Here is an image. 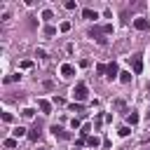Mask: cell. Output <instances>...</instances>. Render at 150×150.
<instances>
[{
	"instance_id": "6da1fadb",
	"label": "cell",
	"mask_w": 150,
	"mask_h": 150,
	"mask_svg": "<svg viewBox=\"0 0 150 150\" xmlns=\"http://www.w3.org/2000/svg\"><path fill=\"white\" fill-rule=\"evenodd\" d=\"M108 33H112V26L110 23H105V26H94V28H89V35L98 42V45H105V35Z\"/></svg>"
},
{
	"instance_id": "7a4b0ae2",
	"label": "cell",
	"mask_w": 150,
	"mask_h": 150,
	"mask_svg": "<svg viewBox=\"0 0 150 150\" xmlns=\"http://www.w3.org/2000/svg\"><path fill=\"white\" fill-rule=\"evenodd\" d=\"M87 94H89V89H87L84 82H77V84L73 87V98H75L77 103H82V101L87 98Z\"/></svg>"
},
{
	"instance_id": "3957f363",
	"label": "cell",
	"mask_w": 150,
	"mask_h": 150,
	"mask_svg": "<svg viewBox=\"0 0 150 150\" xmlns=\"http://www.w3.org/2000/svg\"><path fill=\"white\" fill-rule=\"evenodd\" d=\"M129 61H131V68H134V73H136V75H138V73H143V56H141V54H134Z\"/></svg>"
},
{
	"instance_id": "277c9868",
	"label": "cell",
	"mask_w": 150,
	"mask_h": 150,
	"mask_svg": "<svg viewBox=\"0 0 150 150\" xmlns=\"http://www.w3.org/2000/svg\"><path fill=\"white\" fill-rule=\"evenodd\" d=\"M117 75H120V68H117V63H115V61H112V63H108V70H105V77H108V80H115Z\"/></svg>"
},
{
	"instance_id": "5b68a950",
	"label": "cell",
	"mask_w": 150,
	"mask_h": 150,
	"mask_svg": "<svg viewBox=\"0 0 150 150\" xmlns=\"http://www.w3.org/2000/svg\"><path fill=\"white\" fill-rule=\"evenodd\" d=\"M134 28H136V30H148V28H150V21H148V19H136V21H134Z\"/></svg>"
},
{
	"instance_id": "8992f818",
	"label": "cell",
	"mask_w": 150,
	"mask_h": 150,
	"mask_svg": "<svg viewBox=\"0 0 150 150\" xmlns=\"http://www.w3.org/2000/svg\"><path fill=\"white\" fill-rule=\"evenodd\" d=\"M61 75H63V77H73V75H75V68H73L70 63H63V66H61Z\"/></svg>"
},
{
	"instance_id": "52a82bcc",
	"label": "cell",
	"mask_w": 150,
	"mask_h": 150,
	"mask_svg": "<svg viewBox=\"0 0 150 150\" xmlns=\"http://www.w3.org/2000/svg\"><path fill=\"white\" fill-rule=\"evenodd\" d=\"M38 108H40L45 115H49V112H52V103H49V101H45V98H40V101H38Z\"/></svg>"
},
{
	"instance_id": "ba28073f",
	"label": "cell",
	"mask_w": 150,
	"mask_h": 150,
	"mask_svg": "<svg viewBox=\"0 0 150 150\" xmlns=\"http://www.w3.org/2000/svg\"><path fill=\"white\" fill-rule=\"evenodd\" d=\"M52 134H54V138H68V134H66L59 124H54V127H52Z\"/></svg>"
},
{
	"instance_id": "9c48e42d",
	"label": "cell",
	"mask_w": 150,
	"mask_h": 150,
	"mask_svg": "<svg viewBox=\"0 0 150 150\" xmlns=\"http://www.w3.org/2000/svg\"><path fill=\"white\" fill-rule=\"evenodd\" d=\"M82 16H84V19H89V21H94V19H98V14H96L94 9H84V12H82Z\"/></svg>"
},
{
	"instance_id": "30bf717a",
	"label": "cell",
	"mask_w": 150,
	"mask_h": 150,
	"mask_svg": "<svg viewBox=\"0 0 150 150\" xmlns=\"http://www.w3.org/2000/svg\"><path fill=\"white\" fill-rule=\"evenodd\" d=\"M28 138H30V141H38V138H40V127H38V124H35V127L30 129V134H28Z\"/></svg>"
},
{
	"instance_id": "8fae6325",
	"label": "cell",
	"mask_w": 150,
	"mask_h": 150,
	"mask_svg": "<svg viewBox=\"0 0 150 150\" xmlns=\"http://www.w3.org/2000/svg\"><path fill=\"white\" fill-rule=\"evenodd\" d=\"M98 143H101V138H98V136H87V145H89V148H96Z\"/></svg>"
},
{
	"instance_id": "7c38bea8",
	"label": "cell",
	"mask_w": 150,
	"mask_h": 150,
	"mask_svg": "<svg viewBox=\"0 0 150 150\" xmlns=\"http://www.w3.org/2000/svg\"><path fill=\"white\" fill-rule=\"evenodd\" d=\"M12 134H14V138H21V136H26V129H23V127H14Z\"/></svg>"
},
{
	"instance_id": "4fadbf2b",
	"label": "cell",
	"mask_w": 150,
	"mask_h": 150,
	"mask_svg": "<svg viewBox=\"0 0 150 150\" xmlns=\"http://www.w3.org/2000/svg\"><path fill=\"white\" fill-rule=\"evenodd\" d=\"M127 122H129V127H134V124H138V115H136V112H131V115L127 117Z\"/></svg>"
},
{
	"instance_id": "5bb4252c",
	"label": "cell",
	"mask_w": 150,
	"mask_h": 150,
	"mask_svg": "<svg viewBox=\"0 0 150 150\" xmlns=\"http://www.w3.org/2000/svg\"><path fill=\"white\" fill-rule=\"evenodd\" d=\"M120 80H122V82H129V80H131V73H129V70L120 73Z\"/></svg>"
},
{
	"instance_id": "9a60e30c",
	"label": "cell",
	"mask_w": 150,
	"mask_h": 150,
	"mask_svg": "<svg viewBox=\"0 0 150 150\" xmlns=\"http://www.w3.org/2000/svg\"><path fill=\"white\" fill-rule=\"evenodd\" d=\"M89 131H91V124H82V129H80V134H82V138H84V136H87Z\"/></svg>"
},
{
	"instance_id": "2e32d148",
	"label": "cell",
	"mask_w": 150,
	"mask_h": 150,
	"mask_svg": "<svg viewBox=\"0 0 150 150\" xmlns=\"http://www.w3.org/2000/svg\"><path fill=\"white\" fill-rule=\"evenodd\" d=\"M131 134V127L127 124V127H120V136H129Z\"/></svg>"
},
{
	"instance_id": "e0dca14e",
	"label": "cell",
	"mask_w": 150,
	"mask_h": 150,
	"mask_svg": "<svg viewBox=\"0 0 150 150\" xmlns=\"http://www.w3.org/2000/svg\"><path fill=\"white\" fill-rule=\"evenodd\" d=\"M70 127H73V129H82V124H80V120H77V117H73V120H70Z\"/></svg>"
},
{
	"instance_id": "ac0fdd59",
	"label": "cell",
	"mask_w": 150,
	"mask_h": 150,
	"mask_svg": "<svg viewBox=\"0 0 150 150\" xmlns=\"http://www.w3.org/2000/svg\"><path fill=\"white\" fill-rule=\"evenodd\" d=\"M5 148H16V138H7L5 141Z\"/></svg>"
},
{
	"instance_id": "d6986e66",
	"label": "cell",
	"mask_w": 150,
	"mask_h": 150,
	"mask_svg": "<svg viewBox=\"0 0 150 150\" xmlns=\"http://www.w3.org/2000/svg\"><path fill=\"white\" fill-rule=\"evenodd\" d=\"M42 19H47V21H49V19H54V14H52V9H45V12H42Z\"/></svg>"
},
{
	"instance_id": "ffe728a7",
	"label": "cell",
	"mask_w": 150,
	"mask_h": 150,
	"mask_svg": "<svg viewBox=\"0 0 150 150\" xmlns=\"http://www.w3.org/2000/svg\"><path fill=\"white\" fill-rule=\"evenodd\" d=\"M105 70H108V66H103V63H98V66H96V73H98V75H103Z\"/></svg>"
},
{
	"instance_id": "44dd1931",
	"label": "cell",
	"mask_w": 150,
	"mask_h": 150,
	"mask_svg": "<svg viewBox=\"0 0 150 150\" xmlns=\"http://www.w3.org/2000/svg\"><path fill=\"white\" fill-rule=\"evenodd\" d=\"M70 110H73V112H82V103H73Z\"/></svg>"
},
{
	"instance_id": "7402d4cb",
	"label": "cell",
	"mask_w": 150,
	"mask_h": 150,
	"mask_svg": "<svg viewBox=\"0 0 150 150\" xmlns=\"http://www.w3.org/2000/svg\"><path fill=\"white\" fill-rule=\"evenodd\" d=\"M54 33H56L54 26H47V28H45V35H54Z\"/></svg>"
},
{
	"instance_id": "603a6c76",
	"label": "cell",
	"mask_w": 150,
	"mask_h": 150,
	"mask_svg": "<svg viewBox=\"0 0 150 150\" xmlns=\"http://www.w3.org/2000/svg\"><path fill=\"white\" fill-rule=\"evenodd\" d=\"M33 112H35V110H33V108H26V110H23V112H21V115H23V117H33Z\"/></svg>"
},
{
	"instance_id": "cb8c5ba5",
	"label": "cell",
	"mask_w": 150,
	"mask_h": 150,
	"mask_svg": "<svg viewBox=\"0 0 150 150\" xmlns=\"http://www.w3.org/2000/svg\"><path fill=\"white\" fill-rule=\"evenodd\" d=\"M61 30H63V33L70 30V21H63V23H61Z\"/></svg>"
},
{
	"instance_id": "d4e9b609",
	"label": "cell",
	"mask_w": 150,
	"mask_h": 150,
	"mask_svg": "<svg viewBox=\"0 0 150 150\" xmlns=\"http://www.w3.org/2000/svg\"><path fill=\"white\" fill-rule=\"evenodd\" d=\"M75 7H77V5H75L73 0H68V2H66V9H75Z\"/></svg>"
}]
</instances>
